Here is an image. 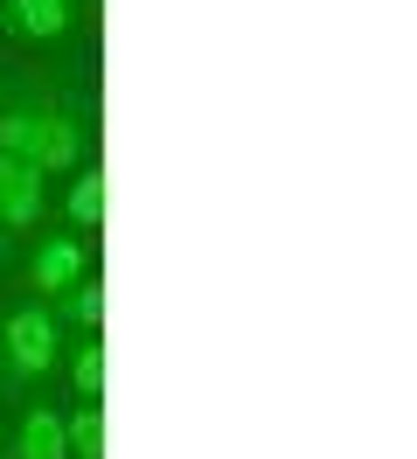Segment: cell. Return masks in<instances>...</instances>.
<instances>
[{"label":"cell","mask_w":417,"mask_h":459,"mask_svg":"<svg viewBox=\"0 0 417 459\" xmlns=\"http://www.w3.org/2000/svg\"><path fill=\"white\" fill-rule=\"evenodd\" d=\"M0 153L42 174H70L83 160V126L70 118V105H14L0 112Z\"/></svg>","instance_id":"6da1fadb"},{"label":"cell","mask_w":417,"mask_h":459,"mask_svg":"<svg viewBox=\"0 0 417 459\" xmlns=\"http://www.w3.org/2000/svg\"><path fill=\"white\" fill-rule=\"evenodd\" d=\"M63 362V320L49 307H14L0 320V369L7 383H42Z\"/></svg>","instance_id":"7a4b0ae2"},{"label":"cell","mask_w":417,"mask_h":459,"mask_svg":"<svg viewBox=\"0 0 417 459\" xmlns=\"http://www.w3.org/2000/svg\"><path fill=\"white\" fill-rule=\"evenodd\" d=\"M49 209V174L0 153V230H35Z\"/></svg>","instance_id":"3957f363"},{"label":"cell","mask_w":417,"mask_h":459,"mask_svg":"<svg viewBox=\"0 0 417 459\" xmlns=\"http://www.w3.org/2000/svg\"><path fill=\"white\" fill-rule=\"evenodd\" d=\"M77 22V0H0V29L14 42H56Z\"/></svg>","instance_id":"277c9868"},{"label":"cell","mask_w":417,"mask_h":459,"mask_svg":"<svg viewBox=\"0 0 417 459\" xmlns=\"http://www.w3.org/2000/svg\"><path fill=\"white\" fill-rule=\"evenodd\" d=\"M28 279H35L42 299H63V292L83 279V244H77V237H49V244L28 258Z\"/></svg>","instance_id":"5b68a950"},{"label":"cell","mask_w":417,"mask_h":459,"mask_svg":"<svg viewBox=\"0 0 417 459\" xmlns=\"http://www.w3.org/2000/svg\"><path fill=\"white\" fill-rule=\"evenodd\" d=\"M14 459H70V438H63V411L35 403L14 431Z\"/></svg>","instance_id":"8992f818"},{"label":"cell","mask_w":417,"mask_h":459,"mask_svg":"<svg viewBox=\"0 0 417 459\" xmlns=\"http://www.w3.org/2000/svg\"><path fill=\"white\" fill-rule=\"evenodd\" d=\"M63 438H70V459H105V403H77L63 418Z\"/></svg>","instance_id":"52a82bcc"},{"label":"cell","mask_w":417,"mask_h":459,"mask_svg":"<svg viewBox=\"0 0 417 459\" xmlns=\"http://www.w3.org/2000/svg\"><path fill=\"white\" fill-rule=\"evenodd\" d=\"M70 383H77L83 403H105V342H98V334H83V342L70 348Z\"/></svg>","instance_id":"ba28073f"},{"label":"cell","mask_w":417,"mask_h":459,"mask_svg":"<svg viewBox=\"0 0 417 459\" xmlns=\"http://www.w3.org/2000/svg\"><path fill=\"white\" fill-rule=\"evenodd\" d=\"M63 320H70L77 334H98V327H105V286H98L91 272H83L77 286L63 292Z\"/></svg>","instance_id":"9c48e42d"},{"label":"cell","mask_w":417,"mask_h":459,"mask_svg":"<svg viewBox=\"0 0 417 459\" xmlns=\"http://www.w3.org/2000/svg\"><path fill=\"white\" fill-rule=\"evenodd\" d=\"M63 209H70V223H77V230H98V223H105V174L83 168L77 181H70V202H63Z\"/></svg>","instance_id":"30bf717a"},{"label":"cell","mask_w":417,"mask_h":459,"mask_svg":"<svg viewBox=\"0 0 417 459\" xmlns=\"http://www.w3.org/2000/svg\"><path fill=\"white\" fill-rule=\"evenodd\" d=\"M0 453H7V446H0Z\"/></svg>","instance_id":"8fae6325"}]
</instances>
